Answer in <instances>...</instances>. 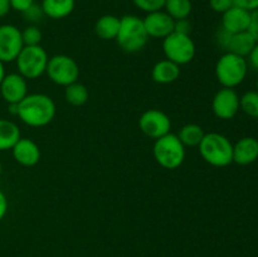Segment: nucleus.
Here are the masks:
<instances>
[{
	"label": "nucleus",
	"instance_id": "c756f323",
	"mask_svg": "<svg viewBox=\"0 0 258 257\" xmlns=\"http://www.w3.org/2000/svg\"><path fill=\"white\" fill-rule=\"evenodd\" d=\"M232 2H233V7L241 8L249 13L258 10V0H232Z\"/></svg>",
	"mask_w": 258,
	"mask_h": 257
},
{
	"label": "nucleus",
	"instance_id": "a878e982",
	"mask_svg": "<svg viewBox=\"0 0 258 257\" xmlns=\"http://www.w3.org/2000/svg\"><path fill=\"white\" fill-rule=\"evenodd\" d=\"M22 38L24 45H40L42 42V30L38 28V25L30 24L22 30Z\"/></svg>",
	"mask_w": 258,
	"mask_h": 257
},
{
	"label": "nucleus",
	"instance_id": "ea45409f",
	"mask_svg": "<svg viewBox=\"0 0 258 257\" xmlns=\"http://www.w3.org/2000/svg\"><path fill=\"white\" fill-rule=\"evenodd\" d=\"M3 173V165H2V161H0V175H2Z\"/></svg>",
	"mask_w": 258,
	"mask_h": 257
},
{
	"label": "nucleus",
	"instance_id": "473e14b6",
	"mask_svg": "<svg viewBox=\"0 0 258 257\" xmlns=\"http://www.w3.org/2000/svg\"><path fill=\"white\" fill-rule=\"evenodd\" d=\"M247 32L256 39L258 43V10L251 13V22H249V27Z\"/></svg>",
	"mask_w": 258,
	"mask_h": 257
},
{
	"label": "nucleus",
	"instance_id": "6e6552de",
	"mask_svg": "<svg viewBox=\"0 0 258 257\" xmlns=\"http://www.w3.org/2000/svg\"><path fill=\"white\" fill-rule=\"evenodd\" d=\"M48 78L58 86L67 87L75 83L80 77L78 63L67 54H55L49 58L45 70Z\"/></svg>",
	"mask_w": 258,
	"mask_h": 257
},
{
	"label": "nucleus",
	"instance_id": "a19ab883",
	"mask_svg": "<svg viewBox=\"0 0 258 257\" xmlns=\"http://www.w3.org/2000/svg\"><path fill=\"white\" fill-rule=\"evenodd\" d=\"M256 87H257V92H258V78H257V83H256Z\"/></svg>",
	"mask_w": 258,
	"mask_h": 257
},
{
	"label": "nucleus",
	"instance_id": "5701e85b",
	"mask_svg": "<svg viewBox=\"0 0 258 257\" xmlns=\"http://www.w3.org/2000/svg\"><path fill=\"white\" fill-rule=\"evenodd\" d=\"M88 97H90L88 88L78 81L64 87V98L70 105L77 106V107L83 106L87 103Z\"/></svg>",
	"mask_w": 258,
	"mask_h": 257
},
{
	"label": "nucleus",
	"instance_id": "79ce46f5",
	"mask_svg": "<svg viewBox=\"0 0 258 257\" xmlns=\"http://www.w3.org/2000/svg\"><path fill=\"white\" fill-rule=\"evenodd\" d=\"M0 25H2V24H0Z\"/></svg>",
	"mask_w": 258,
	"mask_h": 257
},
{
	"label": "nucleus",
	"instance_id": "bb28decb",
	"mask_svg": "<svg viewBox=\"0 0 258 257\" xmlns=\"http://www.w3.org/2000/svg\"><path fill=\"white\" fill-rule=\"evenodd\" d=\"M165 2L166 0H133L135 7L145 13H153L158 12V10H163Z\"/></svg>",
	"mask_w": 258,
	"mask_h": 257
},
{
	"label": "nucleus",
	"instance_id": "e433bc0d",
	"mask_svg": "<svg viewBox=\"0 0 258 257\" xmlns=\"http://www.w3.org/2000/svg\"><path fill=\"white\" fill-rule=\"evenodd\" d=\"M10 10H12V7H10V0H0V18L9 14Z\"/></svg>",
	"mask_w": 258,
	"mask_h": 257
},
{
	"label": "nucleus",
	"instance_id": "7c9ffc66",
	"mask_svg": "<svg viewBox=\"0 0 258 257\" xmlns=\"http://www.w3.org/2000/svg\"><path fill=\"white\" fill-rule=\"evenodd\" d=\"M190 30L191 24L188 19H179L175 20V23H174V32L175 33L190 35Z\"/></svg>",
	"mask_w": 258,
	"mask_h": 257
},
{
	"label": "nucleus",
	"instance_id": "423d86ee",
	"mask_svg": "<svg viewBox=\"0 0 258 257\" xmlns=\"http://www.w3.org/2000/svg\"><path fill=\"white\" fill-rule=\"evenodd\" d=\"M48 60V53L42 45H24L15 62L19 75L25 80H35L45 73Z\"/></svg>",
	"mask_w": 258,
	"mask_h": 257
},
{
	"label": "nucleus",
	"instance_id": "b1692460",
	"mask_svg": "<svg viewBox=\"0 0 258 257\" xmlns=\"http://www.w3.org/2000/svg\"><path fill=\"white\" fill-rule=\"evenodd\" d=\"M164 9L174 20L188 19L193 5L191 0H166Z\"/></svg>",
	"mask_w": 258,
	"mask_h": 257
},
{
	"label": "nucleus",
	"instance_id": "1a4fd4ad",
	"mask_svg": "<svg viewBox=\"0 0 258 257\" xmlns=\"http://www.w3.org/2000/svg\"><path fill=\"white\" fill-rule=\"evenodd\" d=\"M24 48L22 30L13 24L0 25V60L14 62Z\"/></svg>",
	"mask_w": 258,
	"mask_h": 257
},
{
	"label": "nucleus",
	"instance_id": "f03ea898",
	"mask_svg": "<svg viewBox=\"0 0 258 257\" xmlns=\"http://www.w3.org/2000/svg\"><path fill=\"white\" fill-rule=\"evenodd\" d=\"M198 148L201 156L209 165L224 168L233 163V144L222 134H204Z\"/></svg>",
	"mask_w": 258,
	"mask_h": 257
},
{
	"label": "nucleus",
	"instance_id": "20e7f679",
	"mask_svg": "<svg viewBox=\"0 0 258 257\" xmlns=\"http://www.w3.org/2000/svg\"><path fill=\"white\" fill-rule=\"evenodd\" d=\"M248 72L246 58L234 53L226 52L219 57L216 65V77L223 87L234 88L241 85Z\"/></svg>",
	"mask_w": 258,
	"mask_h": 257
},
{
	"label": "nucleus",
	"instance_id": "ddd939ff",
	"mask_svg": "<svg viewBox=\"0 0 258 257\" xmlns=\"http://www.w3.org/2000/svg\"><path fill=\"white\" fill-rule=\"evenodd\" d=\"M0 95L5 102L19 103L28 95L27 80L19 73H8L0 83Z\"/></svg>",
	"mask_w": 258,
	"mask_h": 257
},
{
	"label": "nucleus",
	"instance_id": "9b49d317",
	"mask_svg": "<svg viewBox=\"0 0 258 257\" xmlns=\"http://www.w3.org/2000/svg\"><path fill=\"white\" fill-rule=\"evenodd\" d=\"M213 113L221 120H232L239 111V96L234 88L223 87L212 101Z\"/></svg>",
	"mask_w": 258,
	"mask_h": 257
},
{
	"label": "nucleus",
	"instance_id": "412c9836",
	"mask_svg": "<svg viewBox=\"0 0 258 257\" xmlns=\"http://www.w3.org/2000/svg\"><path fill=\"white\" fill-rule=\"evenodd\" d=\"M256 43V39H254L248 32L232 34L228 48H227V52L234 53V54L246 58L248 57V54L251 53V50L253 49Z\"/></svg>",
	"mask_w": 258,
	"mask_h": 257
},
{
	"label": "nucleus",
	"instance_id": "cd10ccee",
	"mask_svg": "<svg viewBox=\"0 0 258 257\" xmlns=\"http://www.w3.org/2000/svg\"><path fill=\"white\" fill-rule=\"evenodd\" d=\"M22 14L28 23H30V24H34V25L37 24L38 22H40V20H42V18L44 17V13H43L42 7H40V5H38L37 3H34L33 5H30L27 10H24V12L22 13Z\"/></svg>",
	"mask_w": 258,
	"mask_h": 257
},
{
	"label": "nucleus",
	"instance_id": "f257e3e1",
	"mask_svg": "<svg viewBox=\"0 0 258 257\" xmlns=\"http://www.w3.org/2000/svg\"><path fill=\"white\" fill-rule=\"evenodd\" d=\"M55 103L44 93H28L18 103V117L30 127H43L53 121L55 116Z\"/></svg>",
	"mask_w": 258,
	"mask_h": 257
},
{
	"label": "nucleus",
	"instance_id": "72a5a7b5",
	"mask_svg": "<svg viewBox=\"0 0 258 257\" xmlns=\"http://www.w3.org/2000/svg\"><path fill=\"white\" fill-rule=\"evenodd\" d=\"M35 3V0H10V7L12 9L17 10V12L23 13L24 10H27L30 5H33Z\"/></svg>",
	"mask_w": 258,
	"mask_h": 257
},
{
	"label": "nucleus",
	"instance_id": "39448f33",
	"mask_svg": "<svg viewBox=\"0 0 258 257\" xmlns=\"http://www.w3.org/2000/svg\"><path fill=\"white\" fill-rule=\"evenodd\" d=\"M154 158L156 163L165 169L179 168L185 159V146L179 140L175 134H166L156 139L153 148Z\"/></svg>",
	"mask_w": 258,
	"mask_h": 257
},
{
	"label": "nucleus",
	"instance_id": "393cba45",
	"mask_svg": "<svg viewBox=\"0 0 258 257\" xmlns=\"http://www.w3.org/2000/svg\"><path fill=\"white\" fill-rule=\"evenodd\" d=\"M239 110L243 111L249 117L258 118V92L248 91L239 97Z\"/></svg>",
	"mask_w": 258,
	"mask_h": 257
},
{
	"label": "nucleus",
	"instance_id": "aec40b11",
	"mask_svg": "<svg viewBox=\"0 0 258 257\" xmlns=\"http://www.w3.org/2000/svg\"><path fill=\"white\" fill-rule=\"evenodd\" d=\"M20 138V128L14 121L0 118V151L12 150Z\"/></svg>",
	"mask_w": 258,
	"mask_h": 257
},
{
	"label": "nucleus",
	"instance_id": "58836bf2",
	"mask_svg": "<svg viewBox=\"0 0 258 257\" xmlns=\"http://www.w3.org/2000/svg\"><path fill=\"white\" fill-rule=\"evenodd\" d=\"M5 75H7V73H5V67H4V63H3L2 60H0V83H2L3 78L5 77Z\"/></svg>",
	"mask_w": 258,
	"mask_h": 257
},
{
	"label": "nucleus",
	"instance_id": "dca6fc26",
	"mask_svg": "<svg viewBox=\"0 0 258 257\" xmlns=\"http://www.w3.org/2000/svg\"><path fill=\"white\" fill-rule=\"evenodd\" d=\"M258 159V140L246 136L233 145V161L238 165H249Z\"/></svg>",
	"mask_w": 258,
	"mask_h": 257
},
{
	"label": "nucleus",
	"instance_id": "f704fd0d",
	"mask_svg": "<svg viewBox=\"0 0 258 257\" xmlns=\"http://www.w3.org/2000/svg\"><path fill=\"white\" fill-rule=\"evenodd\" d=\"M8 212V198L4 191L0 189V221H3Z\"/></svg>",
	"mask_w": 258,
	"mask_h": 257
},
{
	"label": "nucleus",
	"instance_id": "f8f14e48",
	"mask_svg": "<svg viewBox=\"0 0 258 257\" xmlns=\"http://www.w3.org/2000/svg\"><path fill=\"white\" fill-rule=\"evenodd\" d=\"M145 25L146 33L149 38H164L174 32V23L175 20L165 12V10H158V12L148 13L143 19Z\"/></svg>",
	"mask_w": 258,
	"mask_h": 257
},
{
	"label": "nucleus",
	"instance_id": "c85d7f7f",
	"mask_svg": "<svg viewBox=\"0 0 258 257\" xmlns=\"http://www.w3.org/2000/svg\"><path fill=\"white\" fill-rule=\"evenodd\" d=\"M209 7L213 12L223 14L233 7V2L232 0H209Z\"/></svg>",
	"mask_w": 258,
	"mask_h": 257
},
{
	"label": "nucleus",
	"instance_id": "f3484780",
	"mask_svg": "<svg viewBox=\"0 0 258 257\" xmlns=\"http://www.w3.org/2000/svg\"><path fill=\"white\" fill-rule=\"evenodd\" d=\"M179 76H180V66L169 59L156 62L151 71V77L154 82L159 85H169V83L175 82Z\"/></svg>",
	"mask_w": 258,
	"mask_h": 257
},
{
	"label": "nucleus",
	"instance_id": "7ed1b4c3",
	"mask_svg": "<svg viewBox=\"0 0 258 257\" xmlns=\"http://www.w3.org/2000/svg\"><path fill=\"white\" fill-rule=\"evenodd\" d=\"M149 35L141 18L138 15H125L120 18V29L116 42L127 53L140 52L148 44Z\"/></svg>",
	"mask_w": 258,
	"mask_h": 257
},
{
	"label": "nucleus",
	"instance_id": "2eb2a0df",
	"mask_svg": "<svg viewBox=\"0 0 258 257\" xmlns=\"http://www.w3.org/2000/svg\"><path fill=\"white\" fill-rule=\"evenodd\" d=\"M251 22V13L241 8L232 7L222 14V28L231 34L247 32Z\"/></svg>",
	"mask_w": 258,
	"mask_h": 257
},
{
	"label": "nucleus",
	"instance_id": "c9c22d12",
	"mask_svg": "<svg viewBox=\"0 0 258 257\" xmlns=\"http://www.w3.org/2000/svg\"><path fill=\"white\" fill-rule=\"evenodd\" d=\"M248 60L249 65H251L254 70L258 71V43H256L253 49H252L251 53L248 54Z\"/></svg>",
	"mask_w": 258,
	"mask_h": 257
},
{
	"label": "nucleus",
	"instance_id": "4468645a",
	"mask_svg": "<svg viewBox=\"0 0 258 257\" xmlns=\"http://www.w3.org/2000/svg\"><path fill=\"white\" fill-rule=\"evenodd\" d=\"M12 154L14 160L23 166H34L40 160V149L35 141L28 138H20L13 146Z\"/></svg>",
	"mask_w": 258,
	"mask_h": 257
},
{
	"label": "nucleus",
	"instance_id": "9d476101",
	"mask_svg": "<svg viewBox=\"0 0 258 257\" xmlns=\"http://www.w3.org/2000/svg\"><path fill=\"white\" fill-rule=\"evenodd\" d=\"M139 127L150 139H159L170 133L171 120L164 111L158 108L146 110L139 118Z\"/></svg>",
	"mask_w": 258,
	"mask_h": 257
},
{
	"label": "nucleus",
	"instance_id": "4c0bfd02",
	"mask_svg": "<svg viewBox=\"0 0 258 257\" xmlns=\"http://www.w3.org/2000/svg\"><path fill=\"white\" fill-rule=\"evenodd\" d=\"M8 111H9L10 115L13 116H17L18 115V103H9L8 105Z\"/></svg>",
	"mask_w": 258,
	"mask_h": 257
},
{
	"label": "nucleus",
	"instance_id": "0eeeda50",
	"mask_svg": "<svg viewBox=\"0 0 258 257\" xmlns=\"http://www.w3.org/2000/svg\"><path fill=\"white\" fill-rule=\"evenodd\" d=\"M163 52L166 59L178 66L188 65L196 57V43L190 35L173 32L163 39Z\"/></svg>",
	"mask_w": 258,
	"mask_h": 257
},
{
	"label": "nucleus",
	"instance_id": "a211bd4d",
	"mask_svg": "<svg viewBox=\"0 0 258 257\" xmlns=\"http://www.w3.org/2000/svg\"><path fill=\"white\" fill-rule=\"evenodd\" d=\"M40 7L45 17L59 20L72 14L76 7V0H42Z\"/></svg>",
	"mask_w": 258,
	"mask_h": 257
},
{
	"label": "nucleus",
	"instance_id": "2f4dec72",
	"mask_svg": "<svg viewBox=\"0 0 258 257\" xmlns=\"http://www.w3.org/2000/svg\"><path fill=\"white\" fill-rule=\"evenodd\" d=\"M231 35H232L231 33L226 32L222 27L221 29L217 32V35H216L217 43H218V45H221L222 49H226V52H227V48H228L229 40H231Z\"/></svg>",
	"mask_w": 258,
	"mask_h": 257
},
{
	"label": "nucleus",
	"instance_id": "4be33fe9",
	"mask_svg": "<svg viewBox=\"0 0 258 257\" xmlns=\"http://www.w3.org/2000/svg\"><path fill=\"white\" fill-rule=\"evenodd\" d=\"M204 134L206 133H204L202 126L197 125V123H186L180 128L178 138L184 146L196 148L201 144L202 139L204 138Z\"/></svg>",
	"mask_w": 258,
	"mask_h": 257
},
{
	"label": "nucleus",
	"instance_id": "6ab92c4d",
	"mask_svg": "<svg viewBox=\"0 0 258 257\" xmlns=\"http://www.w3.org/2000/svg\"><path fill=\"white\" fill-rule=\"evenodd\" d=\"M120 29V18L112 14H106L98 18L95 24V33L103 40H116Z\"/></svg>",
	"mask_w": 258,
	"mask_h": 257
}]
</instances>
